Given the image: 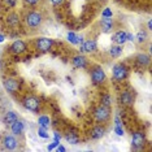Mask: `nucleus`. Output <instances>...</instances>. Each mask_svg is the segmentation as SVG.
I'll return each mask as SVG.
<instances>
[{
  "label": "nucleus",
  "mask_w": 152,
  "mask_h": 152,
  "mask_svg": "<svg viewBox=\"0 0 152 152\" xmlns=\"http://www.w3.org/2000/svg\"><path fill=\"white\" fill-rule=\"evenodd\" d=\"M39 1H40V0H25V3L27 5H37Z\"/></svg>",
  "instance_id": "nucleus-29"
},
{
  "label": "nucleus",
  "mask_w": 152,
  "mask_h": 152,
  "mask_svg": "<svg viewBox=\"0 0 152 152\" xmlns=\"http://www.w3.org/2000/svg\"><path fill=\"white\" fill-rule=\"evenodd\" d=\"M43 15L40 12H37V11H33V12H29L25 17V21H26V25L31 29H35V27H39L40 25L43 23Z\"/></svg>",
  "instance_id": "nucleus-1"
},
{
  "label": "nucleus",
  "mask_w": 152,
  "mask_h": 152,
  "mask_svg": "<svg viewBox=\"0 0 152 152\" xmlns=\"http://www.w3.org/2000/svg\"><path fill=\"white\" fill-rule=\"evenodd\" d=\"M3 87H4L5 91H8L9 94H15V92L18 91L20 83L15 78H5L4 81H3Z\"/></svg>",
  "instance_id": "nucleus-9"
},
{
  "label": "nucleus",
  "mask_w": 152,
  "mask_h": 152,
  "mask_svg": "<svg viewBox=\"0 0 152 152\" xmlns=\"http://www.w3.org/2000/svg\"><path fill=\"white\" fill-rule=\"evenodd\" d=\"M65 140L70 144H78L79 138H78L77 134L73 133V131H68V133L65 134Z\"/></svg>",
  "instance_id": "nucleus-19"
},
{
  "label": "nucleus",
  "mask_w": 152,
  "mask_h": 152,
  "mask_svg": "<svg viewBox=\"0 0 152 152\" xmlns=\"http://www.w3.org/2000/svg\"><path fill=\"white\" fill-rule=\"evenodd\" d=\"M112 42L115 43V44H118V46H124V44L127 42L126 31H122V30H120V31L115 33L112 35Z\"/></svg>",
  "instance_id": "nucleus-13"
},
{
  "label": "nucleus",
  "mask_w": 152,
  "mask_h": 152,
  "mask_svg": "<svg viewBox=\"0 0 152 152\" xmlns=\"http://www.w3.org/2000/svg\"><path fill=\"white\" fill-rule=\"evenodd\" d=\"M38 135H39L40 138H44V139H47V138L50 137V134H47V129L39 127V130H38Z\"/></svg>",
  "instance_id": "nucleus-27"
},
{
  "label": "nucleus",
  "mask_w": 152,
  "mask_h": 152,
  "mask_svg": "<svg viewBox=\"0 0 152 152\" xmlns=\"http://www.w3.org/2000/svg\"><path fill=\"white\" fill-rule=\"evenodd\" d=\"M109 55L112 57H120L121 55H122V46H118V44L112 46L109 50Z\"/></svg>",
  "instance_id": "nucleus-23"
},
{
  "label": "nucleus",
  "mask_w": 152,
  "mask_h": 152,
  "mask_svg": "<svg viewBox=\"0 0 152 152\" xmlns=\"http://www.w3.org/2000/svg\"><path fill=\"white\" fill-rule=\"evenodd\" d=\"M23 129H25L23 122L20 120H16L15 122L11 124V131H12V134H15V135H22Z\"/></svg>",
  "instance_id": "nucleus-15"
},
{
  "label": "nucleus",
  "mask_w": 152,
  "mask_h": 152,
  "mask_svg": "<svg viewBox=\"0 0 152 152\" xmlns=\"http://www.w3.org/2000/svg\"><path fill=\"white\" fill-rule=\"evenodd\" d=\"M38 125L39 127H43V129H48L51 126V120L48 116H39L38 118Z\"/></svg>",
  "instance_id": "nucleus-20"
},
{
  "label": "nucleus",
  "mask_w": 152,
  "mask_h": 152,
  "mask_svg": "<svg viewBox=\"0 0 152 152\" xmlns=\"http://www.w3.org/2000/svg\"><path fill=\"white\" fill-rule=\"evenodd\" d=\"M103 16L104 17H112V12H110L109 9H105L104 13H103Z\"/></svg>",
  "instance_id": "nucleus-32"
},
{
  "label": "nucleus",
  "mask_w": 152,
  "mask_h": 152,
  "mask_svg": "<svg viewBox=\"0 0 152 152\" xmlns=\"http://www.w3.org/2000/svg\"><path fill=\"white\" fill-rule=\"evenodd\" d=\"M112 74L113 78L117 81H124L127 77V69L124 64H116L112 69Z\"/></svg>",
  "instance_id": "nucleus-8"
},
{
  "label": "nucleus",
  "mask_w": 152,
  "mask_h": 152,
  "mask_svg": "<svg viewBox=\"0 0 152 152\" xmlns=\"http://www.w3.org/2000/svg\"><path fill=\"white\" fill-rule=\"evenodd\" d=\"M115 131L118 135H124V129H122V126H121V122H120V118L118 117H116V126H115Z\"/></svg>",
  "instance_id": "nucleus-26"
},
{
  "label": "nucleus",
  "mask_w": 152,
  "mask_h": 152,
  "mask_svg": "<svg viewBox=\"0 0 152 152\" xmlns=\"http://www.w3.org/2000/svg\"><path fill=\"white\" fill-rule=\"evenodd\" d=\"M18 139L16 138L15 134H7L4 137V139H3V146H4L5 150L8 151H13L16 150L17 147H18Z\"/></svg>",
  "instance_id": "nucleus-7"
},
{
  "label": "nucleus",
  "mask_w": 152,
  "mask_h": 152,
  "mask_svg": "<svg viewBox=\"0 0 152 152\" xmlns=\"http://www.w3.org/2000/svg\"><path fill=\"white\" fill-rule=\"evenodd\" d=\"M100 26H102L103 33H112L115 30V21L112 17H103L100 21Z\"/></svg>",
  "instance_id": "nucleus-10"
},
{
  "label": "nucleus",
  "mask_w": 152,
  "mask_h": 152,
  "mask_svg": "<svg viewBox=\"0 0 152 152\" xmlns=\"http://www.w3.org/2000/svg\"><path fill=\"white\" fill-rule=\"evenodd\" d=\"M98 50V44H96V40L94 39H88L86 42L82 43L81 46V51L82 52H88V53H94Z\"/></svg>",
  "instance_id": "nucleus-12"
},
{
  "label": "nucleus",
  "mask_w": 152,
  "mask_h": 152,
  "mask_svg": "<svg viewBox=\"0 0 152 152\" xmlns=\"http://www.w3.org/2000/svg\"><path fill=\"white\" fill-rule=\"evenodd\" d=\"M7 23L11 26H16L20 23V17L17 13H11L8 17H7Z\"/></svg>",
  "instance_id": "nucleus-22"
},
{
  "label": "nucleus",
  "mask_w": 152,
  "mask_h": 152,
  "mask_svg": "<svg viewBox=\"0 0 152 152\" xmlns=\"http://www.w3.org/2000/svg\"><path fill=\"white\" fill-rule=\"evenodd\" d=\"M22 104L27 110H30L33 113H38L40 110V100L33 95L25 96L22 100Z\"/></svg>",
  "instance_id": "nucleus-2"
},
{
  "label": "nucleus",
  "mask_w": 152,
  "mask_h": 152,
  "mask_svg": "<svg viewBox=\"0 0 152 152\" xmlns=\"http://www.w3.org/2000/svg\"><path fill=\"white\" fill-rule=\"evenodd\" d=\"M68 40L72 44H77V35L74 33H68Z\"/></svg>",
  "instance_id": "nucleus-28"
},
{
  "label": "nucleus",
  "mask_w": 152,
  "mask_h": 152,
  "mask_svg": "<svg viewBox=\"0 0 152 152\" xmlns=\"http://www.w3.org/2000/svg\"><path fill=\"white\" fill-rule=\"evenodd\" d=\"M3 40H4V37H3V35H0V42H3Z\"/></svg>",
  "instance_id": "nucleus-36"
},
{
  "label": "nucleus",
  "mask_w": 152,
  "mask_h": 152,
  "mask_svg": "<svg viewBox=\"0 0 152 152\" xmlns=\"http://www.w3.org/2000/svg\"><path fill=\"white\" fill-rule=\"evenodd\" d=\"M146 144V135H144L143 131H135L133 134V138H131V147L134 150L139 151L144 147Z\"/></svg>",
  "instance_id": "nucleus-5"
},
{
  "label": "nucleus",
  "mask_w": 152,
  "mask_h": 152,
  "mask_svg": "<svg viewBox=\"0 0 152 152\" xmlns=\"http://www.w3.org/2000/svg\"><path fill=\"white\" fill-rule=\"evenodd\" d=\"M126 38H127V40H130V42H134V35L133 34H130V33H126Z\"/></svg>",
  "instance_id": "nucleus-31"
},
{
  "label": "nucleus",
  "mask_w": 152,
  "mask_h": 152,
  "mask_svg": "<svg viewBox=\"0 0 152 152\" xmlns=\"http://www.w3.org/2000/svg\"><path fill=\"white\" fill-rule=\"evenodd\" d=\"M135 61H137L138 65H140V66H147V65H150V63H151V57H150V55L140 52L135 56Z\"/></svg>",
  "instance_id": "nucleus-17"
},
{
  "label": "nucleus",
  "mask_w": 152,
  "mask_h": 152,
  "mask_svg": "<svg viewBox=\"0 0 152 152\" xmlns=\"http://www.w3.org/2000/svg\"><path fill=\"white\" fill-rule=\"evenodd\" d=\"M147 26H148V30H151V29H152V22H151V21H148Z\"/></svg>",
  "instance_id": "nucleus-34"
},
{
  "label": "nucleus",
  "mask_w": 152,
  "mask_h": 152,
  "mask_svg": "<svg viewBox=\"0 0 152 152\" xmlns=\"http://www.w3.org/2000/svg\"><path fill=\"white\" fill-rule=\"evenodd\" d=\"M94 117L98 122H107L110 117V109L109 107H105V105H99L96 107L95 110H94Z\"/></svg>",
  "instance_id": "nucleus-4"
},
{
  "label": "nucleus",
  "mask_w": 152,
  "mask_h": 152,
  "mask_svg": "<svg viewBox=\"0 0 152 152\" xmlns=\"http://www.w3.org/2000/svg\"><path fill=\"white\" fill-rule=\"evenodd\" d=\"M35 46H37V50L40 51V52H48L53 46V40L46 37H39L35 42Z\"/></svg>",
  "instance_id": "nucleus-6"
},
{
  "label": "nucleus",
  "mask_w": 152,
  "mask_h": 152,
  "mask_svg": "<svg viewBox=\"0 0 152 152\" xmlns=\"http://www.w3.org/2000/svg\"><path fill=\"white\" fill-rule=\"evenodd\" d=\"M105 134V127L102 126V125H98L95 126L94 129L91 130V138L92 139H100V138H103Z\"/></svg>",
  "instance_id": "nucleus-18"
},
{
  "label": "nucleus",
  "mask_w": 152,
  "mask_h": 152,
  "mask_svg": "<svg viewBox=\"0 0 152 152\" xmlns=\"http://www.w3.org/2000/svg\"><path fill=\"white\" fill-rule=\"evenodd\" d=\"M7 3H8V5L15 7V4H16V0H7Z\"/></svg>",
  "instance_id": "nucleus-33"
},
{
  "label": "nucleus",
  "mask_w": 152,
  "mask_h": 152,
  "mask_svg": "<svg viewBox=\"0 0 152 152\" xmlns=\"http://www.w3.org/2000/svg\"><path fill=\"white\" fill-rule=\"evenodd\" d=\"M102 104L103 105H105V107H110L113 104V99H112V96H110L109 94H104L102 96Z\"/></svg>",
  "instance_id": "nucleus-25"
},
{
  "label": "nucleus",
  "mask_w": 152,
  "mask_h": 152,
  "mask_svg": "<svg viewBox=\"0 0 152 152\" xmlns=\"http://www.w3.org/2000/svg\"><path fill=\"white\" fill-rule=\"evenodd\" d=\"M26 51V44L23 40L21 39H17L15 40V42L12 43V46H11V52L12 53H15V55H21L23 53Z\"/></svg>",
  "instance_id": "nucleus-11"
},
{
  "label": "nucleus",
  "mask_w": 152,
  "mask_h": 152,
  "mask_svg": "<svg viewBox=\"0 0 152 152\" xmlns=\"http://www.w3.org/2000/svg\"><path fill=\"white\" fill-rule=\"evenodd\" d=\"M16 120H18V116H17L16 112H13V110H8V112L5 113V116H4L5 124H9V125H11V124L15 122Z\"/></svg>",
  "instance_id": "nucleus-21"
},
{
  "label": "nucleus",
  "mask_w": 152,
  "mask_h": 152,
  "mask_svg": "<svg viewBox=\"0 0 152 152\" xmlns=\"http://www.w3.org/2000/svg\"><path fill=\"white\" fill-rule=\"evenodd\" d=\"M134 39H135L138 43L142 44V43H144L148 39V34H147V31H139L135 37H134Z\"/></svg>",
  "instance_id": "nucleus-24"
},
{
  "label": "nucleus",
  "mask_w": 152,
  "mask_h": 152,
  "mask_svg": "<svg viewBox=\"0 0 152 152\" xmlns=\"http://www.w3.org/2000/svg\"><path fill=\"white\" fill-rule=\"evenodd\" d=\"M57 151H65V147H63V146H58V147H57Z\"/></svg>",
  "instance_id": "nucleus-35"
},
{
  "label": "nucleus",
  "mask_w": 152,
  "mask_h": 152,
  "mask_svg": "<svg viewBox=\"0 0 152 152\" xmlns=\"http://www.w3.org/2000/svg\"><path fill=\"white\" fill-rule=\"evenodd\" d=\"M107 79V74L104 69L99 65H96L91 69V81L94 85H103Z\"/></svg>",
  "instance_id": "nucleus-3"
},
{
  "label": "nucleus",
  "mask_w": 152,
  "mask_h": 152,
  "mask_svg": "<svg viewBox=\"0 0 152 152\" xmlns=\"http://www.w3.org/2000/svg\"><path fill=\"white\" fill-rule=\"evenodd\" d=\"M51 3H52L53 5H61L64 3V0H51Z\"/></svg>",
  "instance_id": "nucleus-30"
},
{
  "label": "nucleus",
  "mask_w": 152,
  "mask_h": 152,
  "mask_svg": "<svg viewBox=\"0 0 152 152\" xmlns=\"http://www.w3.org/2000/svg\"><path fill=\"white\" fill-rule=\"evenodd\" d=\"M120 100H121V103H122L124 105L131 107L134 104V95L131 94L130 91H124L122 94H121V96H120Z\"/></svg>",
  "instance_id": "nucleus-16"
},
{
  "label": "nucleus",
  "mask_w": 152,
  "mask_h": 152,
  "mask_svg": "<svg viewBox=\"0 0 152 152\" xmlns=\"http://www.w3.org/2000/svg\"><path fill=\"white\" fill-rule=\"evenodd\" d=\"M72 64H73L74 68L78 69H85L87 66V58H86L83 55H77L72 58Z\"/></svg>",
  "instance_id": "nucleus-14"
},
{
  "label": "nucleus",
  "mask_w": 152,
  "mask_h": 152,
  "mask_svg": "<svg viewBox=\"0 0 152 152\" xmlns=\"http://www.w3.org/2000/svg\"><path fill=\"white\" fill-rule=\"evenodd\" d=\"M98 1H105V0H98Z\"/></svg>",
  "instance_id": "nucleus-37"
}]
</instances>
